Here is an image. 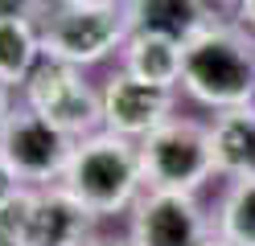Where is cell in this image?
Returning a JSON list of instances; mask_svg holds the SVG:
<instances>
[{
	"label": "cell",
	"mask_w": 255,
	"mask_h": 246,
	"mask_svg": "<svg viewBox=\"0 0 255 246\" xmlns=\"http://www.w3.org/2000/svg\"><path fill=\"white\" fill-rule=\"evenodd\" d=\"M181 86L214 111L255 103V37L243 25H206L181 45Z\"/></svg>",
	"instance_id": "6da1fadb"
},
{
	"label": "cell",
	"mask_w": 255,
	"mask_h": 246,
	"mask_svg": "<svg viewBox=\"0 0 255 246\" xmlns=\"http://www.w3.org/2000/svg\"><path fill=\"white\" fill-rule=\"evenodd\" d=\"M74 201H83L95 218H111L140 201L144 168H140L136 140H124L116 131H95L74 144V156L66 164V176L58 180Z\"/></svg>",
	"instance_id": "7a4b0ae2"
},
{
	"label": "cell",
	"mask_w": 255,
	"mask_h": 246,
	"mask_svg": "<svg viewBox=\"0 0 255 246\" xmlns=\"http://www.w3.org/2000/svg\"><path fill=\"white\" fill-rule=\"evenodd\" d=\"M128 37H132V25H128L124 4H66V0H58L41 21V54L70 62L78 70L124 49Z\"/></svg>",
	"instance_id": "3957f363"
},
{
	"label": "cell",
	"mask_w": 255,
	"mask_h": 246,
	"mask_svg": "<svg viewBox=\"0 0 255 246\" xmlns=\"http://www.w3.org/2000/svg\"><path fill=\"white\" fill-rule=\"evenodd\" d=\"M136 148H140V168H144V189L198 193L210 176H218L210 127L194 119H165L144 140H136Z\"/></svg>",
	"instance_id": "277c9868"
},
{
	"label": "cell",
	"mask_w": 255,
	"mask_h": 246,
	"mask_svg": "<svg viewBox=\"0 0 255 246\" xmlns=\"http://www.w3.org/2000/svg\"><path fill=\"white\" fill-rule=\"evenodd\" d=\"M21 94H25V107H33L74 140L95 136V127L103 123V90H95L83 78V70L70 62L41 58L37 70L21 86Z\"/></svg>",
	"instance_id": "5b68a950"
},
{
	"label": "cell",
	"mask_w": 255,
	"mask_h": 246,
	"mask_svg": "<svg viewBox=\"0 0 255 246\" xmlns=\"http://www.w3.org/2000/svg\"><path fill=\"white\" fill-rule=\"evenodd\" d=\"M74 144V136L54 127L33 107H17L0 127V156L8 160V168L21 176L25 189H45L50 180L66 176Z\"/></svg>",
	"instance_id": "8992f818"
},
{
	"label": "cell",
	"mask_w": 255,
	"mask_h": 246,
	"mask_svg": "<svg viewBox=\"0 0 255 246\" xmlns=\"http://www.w3.org/2000/svg\"><path fill=\"white\" fill-rule=\"evenodd\" d=\"M210 238V218L194 193L144 189L132 205V246H202Z\"/></svg>",
	"instance_id": "52a82bcc"
},
{
	"label": "cell",
	"mask_w": 255,
	"mask_h": 246,
	"mask_svg": "<svg viewBox=\"0 0 255 246\" xmlns=\"http://www.w3.org/2000/svg\"><path fill=\"white\" fill-rule=\"evenodd\" d=\"M173 90L140 82L128 70H116L103 82V127L124 140H144L152 127L173 119Z\"/></svg>",
	"instance_id": "ba28073f"
},
{
	"label": "cell",
	"mask_w": 255,
	"mask_h": 246,
	"mask_svg": "<svg viewBox=\"0 0 255 246\" xmlns=\"http://www.w3.org/2000/svg\"><path fill=\"white\" fill-rule=\"evenodd\" d=\"M95 213L74 201L62 185L33 189L21 230V246H95Z\"/></svg>",
	"instance_id": "9c48e42d"
},
{
	"label": "cell",
	"mask_w": 255,
	"mask_h": 246,
	"mask_svg": "<svg viewBox=\"0 0 255 246\" xmlns=\"http://www.w3.org/2000/svg\"><path fill=\"white\" fill-rule=\"evenodd\" d=\"M128 25L132 33H148V37H169L185 45L198 37L206 25L218 21L214 0H124Z\"/></svg>",
	"instance_id": "30bf717a"
},
{
	"label": "cell",
	"mask_w": 255,
	"mask_h": 246,
	"mask_svg": "<svg viewBox=\"0 0 255 246\" xmlns=\"http://www.w3.org/2000/svg\"><path fill=\"white\" fill-rule=\"evenodd\" d=\"M210 144L218 176H255V103L218 111V119L210 123Z\"/></svg>",
	"instance_id": "8fae6325"
},
{
	"label": "cell",
	"mask_w": 255,
	"mask_h": 246,
	"mask_svg": "<svg viewBox=\"0 0 255 246\" xmlns=\"http://www.w3.org/2000/svg\"><path fill=\"white\" fill-rule=\"evenodd\" d=\"M124 70L132 78H140V82L173 90L181 82V45L169 41V37L132 33V37L124 41Z\"/></svg>",
	"instance_id": "7c38bea8"
},
{
	"label": "cell",
	"mask_w": 255,
	"mask_h": 246,
	"mask_svg": "<svg viewBox=\"0 0 255 246\" xmlns=\"http://www.w3.org/2000/svg\"><path fill=\"white\" fill-rule=\"evenodd\" d=\"M41 25L29 16H0V82L25 86L41 62Z\"/></svg>",
	"instance_id": "4fadbf2b"
},
{
	"label": "cell",
	"mask_w": 255,
	"mask_h": 246,
	"mask_svg": "<svg viewBox=\"0 0 255 246\" xmlns=\"http://www.w3.org/2000/svg\"><path fill=\"white\" fill-rule=\"evenodd\" d=\"M214 226L231 246H255V176H231Z\"/></svg>",
	"instance_id": "5bb4252c"
},
{
	"label": "cell",
	"mask_w": 255,
	"mask_h": 246,
	"mask_svg": "<svg viewBox=\"0 0 255 246\" xmlns=\"http://www.w3.org/2000/svg\"><path fill=\"white\" fill-rule=\"evenodd\" d=\"M50 0H0V16H29V21H33V16H45L50 8Z\"/></svg>",
	"instance_id": "9a60e30c"
},
{
	"label": "cell",
	"mask_w": 255,
	"mask_h": 246,
	"mask_svg": "<svg viewBox=\"0 0 255 246\" xmlns=\"http://www.w3.org/2000/svg\"><path fill=\"white\" fill-rule=\"evenodd\" d=\"M21 189H25V185H21V176L8 168V160H4V156H0V205L12 201V197H17Z\"/></svg>",
	"instance_id": "2e32d148"
},
{
	"label": "cell",
	"mask_w": 255,
	"mask_h": 246,
	"mask_svg": "<svg viewBox=\"0 0 255 246\" xmlns=\"http://www.w3.org/2000/svg\"><path fill=\"white\" fill-rule=\"evenodd\" d=\"M239 25H243V29H255V0H239Z\"/></svg>",
	"instance_id": "e0dca14e"
},
{
	"label": "cell",
	"mask_w": 255,
	"mask_h": 246,
	"mask_svg": "<svg viewBox=\"0 0 255 246\" xmlns=\"http://www.w3.org/2000/svg\"><path fill=\"white\" fill-rule=\"evenodd\" d=\"M12 115V103H8V86L0 82V127H4V119Z\"/></svg>",
	"instance_id": "ac0fdd59"
},
{
	"label": "cell",
	"mask_w": 255,
	"mask_h": 246,
	"mask_svg": "<svg viewBox=\"0 0 255 246\" xmlns=\"http://www.w3.org/2000/svg\"><path fill=\"white\" fill-rule=\"evenodd\" d=\"M202 246H231V242H227V238H222V234H210V238H206Z\"/></svg>",
	"instance_id": "d6986e66"
},
{
	"label": "cell",
	"mask_w": 255,
	"mask_h": 246,
	"mask_svg": "<svg viewBox=\"0 0 255 246\" xmlns=\"http://www.w3.org/2000/svg\"><path fill=\"white\" fill-rule=\"evenodd\" d=\"M66 4H120V0H66Z\"/></svg>",
	"instance_id": "ffe728a7"
},
{
	"label": "cell",
	"mask_w": 255,
	"mask_h": 246,
	"mask_svg": "<svg viewBox=\"0 0 255 246\" xmlns=\"http://www.w3.org/2000/svg\"><path fill=\"white\" fill-rule=\"evenodd\" d=\"M0 246H21L17 238H8V234H0Z\"/></svg>",
	"instance_id": "44dd1931"
},
{
	"label": "cell",
	"mask_w": 255,
	"mask_h": 246,
	"mask_svg": "<svg viewBox=\"0 0 255 246\" xmlns=\"http://www.w3.org/2000/svg\"><path fill=\"white\" fill-rule=\"evenodd\" d=\"M107 246H132V242H107Z\"/></svg>",
	"instance_id": "7402d4cb"
},
{
	"label": "cell",
	"mask_w": 255,
	"mask_h": 246,
	"mask_svg": "<svg viewBox=\"0 0 255 246\" xmlns=\"http://www.w3.org/2000/svg\"><path fill=\"white\" fill-rule=\"evenodd\" d=\"M214 4H218V0H214ZM235 4H239V0H235Z\"/></svg>",
	"instance_id": "603a6c76"
}]
</instances>
